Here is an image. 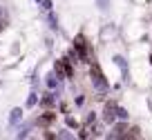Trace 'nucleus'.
I'll return each mask as SVG.
<instances>
[{"label": "nucleus", "mask_w": 152, "mask_h": 140, "mask_svg": "<svg viewBox=\"0 0 152 140\" xmlns=\"http://www.w3.org/2000/svg\"><path fill=\"white\" fill-rule=\"evenodd\" d=\"M116 118H121V120H125V118H128V111H125L123 107H116Z\"/></svg>", "instance_id": "obj_12"}, {"label": "nucleus", "mask_w": 152, "mask_h": 140, "mask_svg": "<svg viewBox=\"0 0 152 140\" xmlns=\"http://www.w3.org/2000/svg\"><path fill=\"white\" fill-rule=\"evenodd\" d=\"M36 102H38V96H36V93H29V98H27V107H34Z\"/></svg>", "instance_id": "obj_10"}, {"label": "nucleus", "mask_w": 152, "mask_h": 140, "mask_svg": "<svg viewBox=\"0 0 152 140\" xmlns=\"http://www.w3.org/2000/svg\"><path fill=\"white\" fill-rule=\"evenodd\" d=\"M94 120H96V113L92 111V113H87V118H85V125H92Z\"/></svg>", "instance_id": "obj_16"}, {"label": "nucleus", "mask_w": 152, "mask_h": 140, "mask_svg": "<svg viewBox=\"0 0 152 140\" xmlns=\"http://www.w3.org/2000/svg\"><path fill=\"white\" fill-rule=\"evenodd\" d=\"M47 84H49V87L54 89V87H56V84H58V76H54V74H52V76H49V78H47Z\"/></svg>", "instance_id": "obj_13"}, {"label": "nucleus", "mask_w": 152, "mask_h": 140, "mask_svg": "<svg viewBox=\"0 0 152 140\" xmlns=\"http://www.w3.org/2000/svg\"><path fill=\"white\" fill-rule=\"evenodd\" d=\"M65 122H67V127H72V129H78V122H76L72 116H67V118H65Z\"/></svg>", "instance_id": "obj_11"}, {"label": "nucleus", "mask_w": 152, "mask_h": 140, "mask_svg": "<svg viewBox=\"0 0 152 140\" xmlns=\"http://www.w3.org/2000/svg\"><path fill=\"white\" fill-rule=\"evenodd\" d=\"M40 102H43V107H54L56 96H54V93H47V96H43V98H40Z\"/></svg>", "instance_id": "obj_8"}, {"label": "nucleus", "mask_w": 152, "mask_h": 140, "mask_svg": "<svg viewBox=\"0 0 152 140\" xmlns=\"http://www.w3.org/2000/svg\"><path fill=\"white\" fill-rule=\"evenodd\" d=\"M90 78H92V84H94L99 91L105 93L110 89V82H107V78H105V74L101 71V65L94 62V60H90Z\"/></svg>", "instance_id": "obj_1"}, {"label": "nucleus", "mask_w": 152, "mask_h": 140, "mask_svg": "<svg viewBox=\"0 0 152 140\" xmlns=\"http://www.w3.org/2000/svg\"><path fill=\"white\" fill-rule=\"evenodd\" d=\"M20 120H23V109H20V107L11 109V113H9V125H18Z\"/></svg>", "instance_id": "obj_6"}, {"label": "nucleus", "mask_w": 152, "mask_h": 140, "mask_svg": "<svg viewBox=\"0 0 152 140\" xmlns=\"http://www.w3.org/2000/svg\"><path fill=\"white\" fill-rule=\"evenodd\" d=\"M123 138H141V129H139V127H132V129L125 131Z\"/></svg>", "instance_id": "obj_9"}, {"label": "nucleus", "mask_w": 152, "mask_h": 140, "mask_svg": "<svg viewBox=\"0 0 152 140\" xmlns=\"http://www.w3.org/2000/svg\"><path fill=\"white\" fill-rule=\"evenodd\" d=\"M27 131H29V129H27V127H23V129H20V131H18V138H25V136H27Z\"/></svg>", "instance_id": "obj_18"}, {"label": "nucleus", "mask_w": 152, "mask_h": 140, "mask_svg": "<svg viewBox=\"0 0 152 140\" xmlns=\"http://www.w3.org/2000/svg\"><path fill=\"white\" fill-rule=\"evenodd\" d=\"M125 131H128V122H116L114 129H112V134H110L107 138H123Z\"/></svg>", "instance_id": "obj_4"}, {"label": "nucleus", "mask_w": 152, "mask_h": 140, "mask_svg": "<svg viewBox=\"0 0 152 140\" xmlns=\"http://www.w3.org/2000/svg\"><path fill=\"white\" fill-rule=\"evenodd\" d=\"M114 62H116V67L123 71V80H128V76H130V74H128V65H125V60H123L121 56H114Z\"/></svg>", "instance_id": "obj_7"}, {"label": "nucleus", "mask_w": 152, "mask_h": 140, "mask_svg": "<svg viewBox=\"0 0 152 140\" xmlns=\"http://www.w3.org/2000/svg\"><path fill=\"white\" fill-rule=\"evenodd\" d=\"M116 107H119V105L114 102V100H110V102L105 105V109H103V122H107V125H114V122H116Z\"/></svg>", "instance_id": "obj_3"}, {"label": "nucleus", "mask_w": 152, "mask_h": 140, "mask_svg": "<svg viewBox=\"0 0 152 140\" xmlns=\"http://www.w3.org/2000/svg\"><path fill=\"white\" fill-rule=\"evenodd\" d=\"M96 5H99V9H101V11H105V9L110 7V0H96Z\"/></svg>", "instance_id": "obj_14"}, {"label": "nucleus", "mask_w": 152, "mask_h": 140, "mask_svg": "<svg viewBox=\"0 0 152 140\" xmlns=\"http://www.w3.org/2000/svg\"><path fill=\"white\" fill-rule=\"evenodd\" d=\"M43 9L45 11H52V0H43Z\"/></svg>", "instance_id": "obj_17"}, {"label": "nucleus", "mask_w": 152, "mask_h": 140, "mask_svg": "<svg viewBox=\"0 0 152 140\" xmlns=\"http://www.w3.org/2000/svg\"><path fill=\"white\" fill-rule=\"evenodd\" d=\"M74 49L76 53H78V58H81V62H90V51H87V40L83 33H78V36L74 38Z\"/></svg>", "instance_id": "obj_2"}, {"label": "nucleus", "mask_w": 152, "mask_h": 140, "mask_svg": "<svg viewBox=\"0 0 152 140\" xmlns=\"http://www.w3.org/2000/svg\"><path fill=\"white\" fill-rule=\"evenodd\" d=\"M54 120H56V113H54V111H49V109H47V111H45L43 116L38 118V125H40V127H47V125H52Z\"/></svg>", "instance_id": "obj_5"}, {"label": "nucleus", "mask_w": 152, "mask_h": 140, "mask_svg": "<svg viewBox=\"0 0 152 140\" xmlns=\"http://www.w3.org/2000/svg\"><path fill=\"white\" fill-rule=\"evenodd\" d=\"M49 27H52V29H58V22H56V16H54V14H49Z\"/></svg>", "instance_id": "obj_15"}]
</instances>
